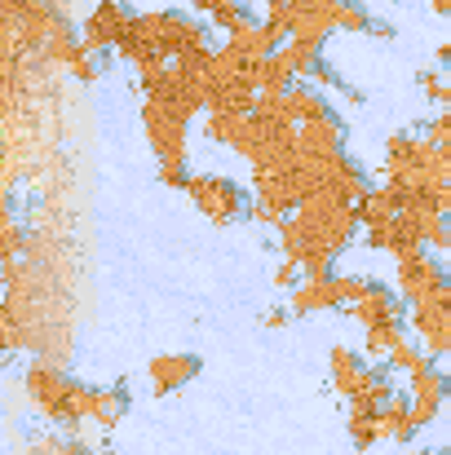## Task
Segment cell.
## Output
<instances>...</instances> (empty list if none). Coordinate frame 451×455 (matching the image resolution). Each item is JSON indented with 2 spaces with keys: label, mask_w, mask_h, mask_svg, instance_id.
<instances>
[{
  "label": "cell",
  "mask_w": 451,
  "mask_h": 455,
  "mask_svg": "<svg viewBox=\"0 0 451 455\" xmlns=\"http://www.w3.org/2000/svg\"><path fill=\"white\" fill-rule=\"evenodd\" d=\"M358 230H363V221H358L354 204L314 195L279 226V248H284V261L301 266V275H336L332 261L354 243Z\"/></svg>",
  "instance_id": "6da1fadb"
},
{
  "label": "cell",
  "mask_w": 451,
  "mask_h": 455,
  "mask_svg": "<svg viewBox=\"0 0 451 455\" xmlns=\"http://www.w3.org/2000/svg\"><path fill=\"white\" fill-rule=\"evenodd\" d=\"M22 389H27L31 407H36L58 434H71V438L93 443V434H89V394H93V385H80V380H76L71 371H62L58 363L36 358V363H27V371H22Z\"/></svg>",
  "instance_id": "7a4b0ae2"
},
{
  "label": "cell",
  "mask_w": 451,
  "mask_h": 455,
  "mask_svg": "<svg viewBox=\"0 0 451 455\" xmlns=\"http://www.w3.org/2000/svg\"><path fill=\"white\" fill-rule=\"evenodd\" d=\"M142 124H147V142L155 159H159V181L173 186V190H186L190 172H186V124L190 116H181L177 107L168 102H142Z\"/></svg>",
  "instance_id": "3957f363"
},
{
  "label": "cell",
  "mask_w": 451,
  "mask_h": 455,
  "mask_svg": "<svg viewBox=\"0 0 451 455\" xmlns=\"http://www.w3.org/2000/svg\"><path fill=\"white\" fill-rule=\"evenodd\" d=\"M186 195H190V204H195L213 226H230V221H239L244 212H253V199L244 195V186L230 181V177H217V172H190Z\"/></svg>",
  "instance_id": "277c9868"
},
{
  "label": "cell",
  "mask_w": 451,
  "mask_h": 455,
  "mask_svg": "<svg viewBox=\"0 0 451 455\" xmlns=\"http://www.w3.org/2000/svg\"><path fill=\"white\" fill-rule=\"evenodd\" d=\"M372 279H358V275H305L297 288L288 292L293 301V314H314V309H336V305H350L358 301L367 292Z\"/></svg>",
  "instance_id": "5b68a950"
},
{
  "label": "cell",
  "mask_w": 451,
  "mask_h": 455,
  "mask_svg": "<svg viewBox=\"0 0 451 455\" xmlns=\"http://www.w3.org/2000/svg\"><path fill=\"white\" fill-rule=\"evenodd\" d=\"M443 288H451V275L443 270V261L439 257H412V261H399V270H394V292H399V301H407L412 309L425 301H434Z\"/></svg>",
  "instance_id": "8992f818"
},
{
  "label": "cell",
  "mask_w": 451,
  "mask_h": 455,
  "mask_svg": "<svg viewBox=\"0 0 451 455\" xmlns=\"http://www.w3.org/2000/svg\"><path fill=\"white\" fill-rule=\"evenodd\" d=\"M129 27H133V13L120 4V0H102V4H93V13L85 18V27H80V40H85V49L89 53H111V49H120V40L129 36Z\"/></svg>",
  "instance_id": "52a82bcc"
},
{
  "label": "cell",
  "mask_w": 451,
  "mask_h": 455,
  "mask_svg": "<svg viewBox=\"0 0 451 455\" xmlns=\"http://www.w3.org/2000/svg\"><path fill=\"white\" fill-rule=\"evenodd\" d=\"M412 336L439 358V354H451V288H443L434 301L416 305L412 309Z\"/></svg>",
  "instance_id": "ba28073f"
},
{
  "label": "cell",
  "mask_w": 451,
  "mask_h": 455,
  "mask_svg": "<svg viewBox=\"0 0 451 455\" xmlns=\"http://www.w3.org/2000/svg\"><path fill=\"white\" fill-rule=\"evenodd\" d=\"M447 394H451V380L434 367V363H425V367H416V371L407 376V403H412L416 429H425V425L439 416V407H443Z\"/></svg>",
  "instance_id": "9c48e42d"
},
{
  "label": "cell",
  "mask_w": 451,
  "mask_h": 455,
  "mask_svg": "<svg viewBox=\"0 0 451 455\" xmlns=\"http://www.w3.org/2000/svg\"><path fill=\"white\" fill-rule=\"evenodd\" d=\"M336 155H345V124L336 120V111L297 129V159L301 164H323V159H336Z\"/></svg>",
  "instance_id": "30bf717a"
},
{
  "label": "cell",
  "mask_w": 451,
  "mask_h": 455,
  "mask_svg": "<svg viewBox=\"0 0 451 455\" xmlns=\"http://www.w3.org/2000/svg\"><path fill=\"white\" fill-rule=\"evenodd\" d=\"M332 363V385H336V394L345 398V403H354L367 385H372V376H376V367L372 363H363V354H354L350 345H336L332 354H327Z\"/></svg>",
  "instance_id": "8fae6325"
},
{
  "label": "cell",
  "mask_w": 451,
  "mask_h": 455,
  "mask_svg": "<svg viewBox=\"0 0 451 455\" xmlns=\"http://www.w3.org/2000/svg\"><path fill=\"white\" fill-rule=\"evenodd\" d=\"M221 49H226L235 62H244V67H262V62H270V58L279 53L275 36H270L266 27H257V22H244L239 31H230Z\"/></svg>",
  "instance_id": "7c38bea8"
},
{
  "label": "cell",
  "mask_w": 451,
  "mask_h": 455,
  "mask_svg": "<svg viewBox=\"0 0 451 455\" xmlns=\"http://www.w3.org/2000/svg\"><path fill=\"white\" fill-rule=\"evenodd\" d=\"M125 411H129V385L125 380L120 385H107V389H93L89 394V434L93 438L111 434L125 420Z\"/></svg>",
  "instance_id": "4fadbf2b"
},
{
  "label": "cell",
  "mask_w": 451,
  "mask_h": 455,
  "mask_svg": "<svg viewBox=\"0 0 451 455\" xmlns=\"http://www.w3.org/2000/svg\"><path fill=\"white\" fill-rule=\"evenodd\" d=\"M147 376L155 394H173V389H181L199 376V358L195 354H155L147 363Z\"/></svg>",
  "instance_id": "5bb4252c"
},
{
  "label": "cell",
  "mask_w": 451,
  "mask_h": 455,
  "mask_svg": "<svg viewBox=\"0 0 451 455\" xmlns=\"http://www.w3.org/2000/svg\"><path fill=\"white\" fill-rule=\"evenodd\" d=\"M350 318H354L363 331H372V327H381V323H394V318H399V292H390L385 283H367V292L350 305Z\"/></svg>",
  "instance_id": "9a60e30c"
},
{
  "label": "cell",
  "mask_w": 451,
  "mask_h": 455,
  "mask_svg": "<svg viewBox=\"0 0 451 455\" xmlns=\"http://www.w3.org/2000/svg\"><path fill=\"white\" fill-rule=\"evenodd\" d=\"M318 49H323V44H310V40H288L275 58H279V67H284L297 84H301V80L310 84V80H314V71L323 67V53H318Z\"/></svg>",
  "instance_id": "2e32d148"
},
{
  "label": "cell",
  "mask_w": 451,
  "mask_h": 455,
  "mask_svg": "<svg viewBox=\"0 0 451 455\" xmlns=\"http://www.w3.org/2000/svg\"><path fill=\"white\" fill-rule=\"evenodd\" d=\"M376 434H381L385 443H412V438H416L412 403H407V398H394V403L376 416Z\"/></svg>",
  "instance_id": "e0dca14e"
},
{
  "label": "cell",
  "mask_w": 451,
  "mask_h": 455,
  "mask_svg": "<svg viewBox=\"0 0 451 455\" xmlns=\"http://www.w3.org/2000/svg\"><path fill=\"white\" fill-rule=\"evenodd\" d=\"M288 107H293V116H297V129L301 124H310V120H323V116H332V107H327V93L318 89V84H293L288 89Z\"/></svg>",
  "instance_id": "ac0fdd59"
},
{
  "label": "cell",
  "mask_w": 451,
  "mask_h": 455,
  "mask_svg": "<svg viewBox=\"0 0 451 455\" xmlns=\"http://www.w3.org/2000/svg\"><path fill=\"white\" fill-rule=\"evenodd\" d=\"M407 331L412 327H403V318H394V323H381V327H372L367 336H363V354L367 358H381V363H390V354L407 340Z\"/></svg>",
  "instance_id": "d6986e66"
},
{
  "label": "cell",
  "mask_w": 451,
  "mask_h": 455,
  "mask_svg": "<svg viewBox=\"0 0 451 455\" xmlns=\"http://www.w3.org/2000/svg\"><path fill=\"white\" fill-rule=\"evenodd\" d=\"M425 363H430V358H425L421 340H416V336H407V340L390 354V363H385V367H390V371H407V376H412V371H416V367H425Z\"/></svg>",
  "instance_id": "ffe728a7"
},
{
  "label": "cell",
  "mask_w": 451,
  "mask_h": 455,
  "mask_svg": "<svg viewBox=\"0 0 451 455\" xmlns=\"http://www.w3.org/2000/svg\"><path fill=\"white\" fill-rule=\"evenodd\" d=\"M345 429H350V443H354V447H372V443L381 438V434H376V416H358V411H350Z\"/></svg>",
  "instance_id": "44dd1931"
},
{
  "label": "cell",
  "mask_w": 451,
  "mask_h": 455,
  "mask_svg": "<svg viewBox=\"0 0 451 455\" xmlns=\"http://www.w3.org/2000/svg\"><path fill=\"white\" fill-rule=\"evenodd\" d=\"M297 283H301V266H293V261H284V266L275 270V288H279V292H293Z\"/></svg>",
  "instance_id": "7402d4cb"
},
{
  "label": "cell",
  "mask_w": 451,
  "mask_h": 455,
  "mask_svg": "<svg viewBox=\"0 0 451 455\" xmlns=\"http://www.w3.org/2000/svg\"><path fill=\"white\" fill-rule=\"evenodd\" d=\"M430 204H434V208H439L443 217H451V181H443V186H439V190L430 195Z\"/></svg>",
  "instance_id": "603a6c76"
},
{
  "label": "cell",
  "mask_w": 451,
  "mask_h": 455,
  "mask_svg": "<svg viewBox=\"0 0 451 455\" xmlns=\"http://www.w3.org/2000/svg\"><path fill=\"white\" fill-rule=\"evenodd\" d=\"M262 323H266V327H284V323H288V314H284V309H266V318H262Z\"/></svg>",
  "instance_id": "cb8c5ba5"
},
{
  "label": "cell",
  "mask_w": 451,
  "mask_h": 455,
  "mask_svg": "<svg viewBox=\"0 0 451 455\" xmlns=\"http://www.w3.org/2000/svg\"><path fill=\"white\" fill-rule=\"evenodd\" d=\"M434 9H439V13H447V18H451V0H434Z\"/></svg>",
  "instance_id": "d4e9b609"
},
{
  "label": "cell",
  "mask_w": 451,
  "mask_h": 455,
  "mask_svg": "<svg viewBox=\"0 0 451 455\" xmlns=\"http://www.w3.org/2000/svg\"><path fill=\"white\" fill-rule=\"evenodd\" d=\"M416 455H451V447H434V451H416Z\"/></svg>",
  "instance_id": "484cf974"
}]
</instances>
